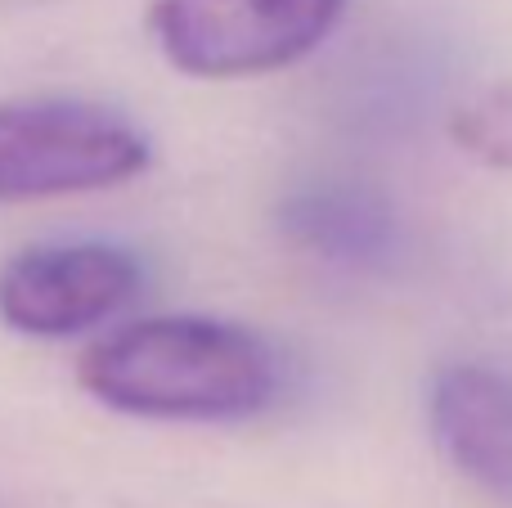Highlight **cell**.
Masks as SVG:
<instances>
[{"label":"cell","instance_id":"1","mask_svg":"<svg viewBox=\"0 0 512 508\" xmlns=\"http://www.w3.org/2000/svg\"><path fill=\"white\" fill-rule=\"evenodd\" d=\"M77 383L104 410L162 423H234L270 410L279 360L252 329L212 315H153L90 342Z\"/></svg>","mask_w":512,"mask_h":508},{"label":"cell","instance_id":"2","mask_svg":"<svg viewBox=\"0 0 512 508\" xmlns=\"http://www.w3.org/2000/svg\"><path fill=\"white\" fill-rule=\"evenodd\" d=\"M153 144L131 117L90 99L0 104V203L113 189L149 171Z\"/></svg>","mask_w":512,"mask_h":508},{"label":"cell","instance_id":"3","mask_svg":"<svg viewBox=\"0 0 512 508\" xmlns=\"http://www.w3.org/2000/svg\"><path fill=\"white\" fill-rule=\"evenodd\" d=\"M342 14L346 0H153L149 32L176 72L234 81L301 63Z\"/></svg>","mask_w":512,"mask_h":508},{"label":"cell","instance_id":"4","mask_svg":"<svg viewBox=\"0 0 512 508\" xmlns=\"http://www.w3.org/2000/svg\"><path fill=\"white\" fill-rule=\"evenodd\" d=\"M144 270L117 243H36L0 266V320L23 338H77L140 297Z\"/></svg>","mask_w":512,"mask_h":508},{"label":"cell","instance_id":"5","mask_svg":"<svg viewBox=\"0 0 512 508\" xmlns=\"http://www.w3.org/2000/svg\"><path fill=\"white\" fill-rule=\"evenodd\" d=\"M427 428L463 482L512 508V374L472 360L436 369Z\"/></svg>","mask_w":512,"mask_h":508},{"label":"cell","instance_id":"6","mask_svg":"<svg viewBox=\"0 0 512 508\" xmlns=\"http://www.w3.org/2000/svg\"><path fill=\"white\" fill-rule=\"evenodd\" d=\"M279 230L297 252L337 270H382L400 252V221L364 185H306L279 203Z\"/></svg>","mask_w":512,"mask_h":508},{"label":"cell","instance_id":"7","mask_svg":"<svg viewBox=\"0 0 512 508\" xmlns=\"http://www.w3.org/2000/svg\"><path fill=\"white\" fill-rule=\"evenodd\" d=\"M450 140L472 162L512 171V86H490L450 113Z\"/></svg>","mask_w":512,"mask_h":508}]
</instances>
